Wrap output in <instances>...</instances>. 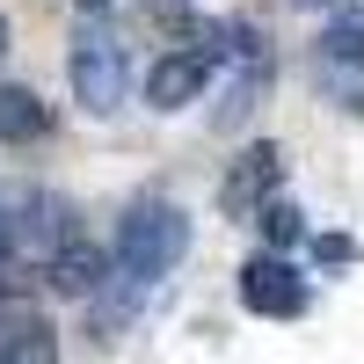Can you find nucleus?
Wrapping results in <instances>:
<instances>
[{
  "mask_svg": "<svg viewBox=\"0 0 364 364\" xmlns=\"http://www.w3.org/2000/svg\"><path fill=\"white\" fill-rule=\"evenodd\" d=\"M262 233H269V248H291V240H306V211L269 204V211H262Z\"/></svg>",
  "mask_w": 364,
  "mask_h": 364,
  "instance_id": "9d476101",
  "label": "nucleus"
},
{
  "mask_svg": "<svg viewBox=\"0 0 364 364\" xmlns=\"http://www.w3.org/2000/svg\"><path fill=\"white\" fill-rule=\"evenodd\" d=\"M37 357H51L44 328H8L0 321V364H37Z\"/></svg>",
  "mask_w": 364,
  "mask_h": 364,
  "instance_id": "1a4fd4ad",
  "label": "nucleus"
},
{
  "mask_svg": "<svg viewBox=\"0 0 364 364\" xmlns=\"http://www.w3.org/2000/svg\"><path fill=\"white\" fill-rule=\"evenodd\" d=\"M277 175H284V154H277V146H248V154L233 161V175H226L219 204H226L233 219H240V211H255L269 190H277Z\"/></svg>",
  "mask_w": 364,
  "mask_h": 364,
  "instance_id": "39448f33",
  "label": "nucleus"
},
{
  "mask_svg": "<svg viewBox=\"0 0 364 364\" xmlns=\"http://www.w3.org/2000/svg\"><path fill=\"white\" fill-rule=\"evenodd\" d=\"M204 80H211V58L204 51H168L161 66L146 73V102H154V109H182V102L204 95Z\"/></svg>",
  "mask_w": 364,
  "mask_h": 364,
  "instance_id": "20e7f679",
  "label": "nucleus"
},
{
  "mask_svg": "<svg viewBox=\"0 0 364 364\" xmlns=\"http://www.w3.org/2000/svg\"><path fill=\"white\" fill-rule=\"evenodd\" d=\"M233 291H240V306L262 314V321H299L306 314V277H299V262H284L277 248L255 255V262H240Z\"/></svg>",
  "mask_w": 364,
  "mask_h": 364,
  "instance_id": "7ed1b4c3",
  "label": "nucleus"
},
{
  "mask_svg": "<svg viewBox=\"0 0 364 364\" xmlns=\"http://www.w3.org/2000/svg\"><path fill=\"white\" fill-rule=\"evenodd\" d=\"M44 132H51V109L29 87H0V139L22 146V139H44Z\"/></svg>",
  "mask_w": 364,
  "mask_h": 364,
  "instance_id": "0eeeda50",
  "label": "nucleus"
},
{
  "mask_svg": "<svg viewBox=\"0 0 364 364\" xmlns=\"http://www.w3.org/2000/svg\"><path fill=\"white\" fill-rule=\"evenodd\" d=\"M321 51H328V58H364V15H357V8H343L336 22H328Z\"/></svg>",
  "mask_w": 364,
  "mask_h": 364,
  "instance_id": "6e6552de",
  "label": "nucleus"
},
{
  "mask_svg": "<svg viewBox=\"0 0 364 364\" xmlns=\"http://www.w3.org/2000/svg\"><path fill=\"white\" fill-rule=\"evenodd\" d=\"M8 211H15V204H8V190H0V248L15 240V219H8Z\"/></svg>",
  "mask_w": 364,
  "mask_h": 364,
  "instance_id": "f8f14e48",
  "label": "nucleus"
},
{
  "mask_svg": "<svg viewBox=\"0 0 364 364\" xmlns=\"http://www.w3.org/2000/svg\"><path fill=\"white\" fill-rule=\"evenodd\" d=\"M314 255H321V262H350L357 248H350V240H343V233H321V240H314Z\"/></svg>",
  "mask_w": 364,
  "mask_h": 364,
  "instance_id": "9b49d317",
  "label": "nucleus"
},
{
  "mask_svg": "<svg viewBox=\"0 0 364 364\" xmlns=\"http://www.w3.org/2000/svg\"><path fill=\"white\" fill-rule=\"evenodd\" d=\"M66 73H73V95L95 109V117H109V109H124V87H132V58H124V44H109V37H87L73 44V58H66Z\"/></svg>",
  "mask_w": 364,
  "mask_h": 364,
  "instance_id": "f03ea898",
  "label": "nucleus"
},
{
  "mask_svg": "<svg viewBox=\"0 0 364 364\" xmlns=\"http://www.w3.org/2000/svg\"><path fill=\"white\" fill-rule=\"evenodd\" d=\"M0 51H8V15H0Z\"/></svg>",
  "mask_w": 364,
  "mask_h": 364,
  "instance_id": "ddd939ff",
  "label": "nucleus"
},
{
  "mask_svg": "<svg viewBox=\"0 0 364 364\" xmlns=\"http://www.w3.org/2000/svg\"><path fill=\"white\" fill-rule=\"evenodd\" d=\"M51 291H66V299H95V291H102V255L87 248L80 233L58 240V255H51Z\"/></svg>",
  "mask_w": 364,
  "mask_h": 364,
  "instance_id": "423d86ee",
  "label": "nucleus"
},
{
  "mask_svg": "<svg viewBox=\"0 0 364 364\" xmlns=\"http://www.w3.org/2000/svg\"><path fill=\"white\" fill-rule=\"evenodd\" d=\"M190 255V219L168 197H139L124 219H117V269L132 284H161L168 269Z\"/></svg>",
  "mask_w": 364,
  "mask_h": 364,
  "instance_id": "f257e3e1",
  "label": "nucleus"
},
{
  "mask_svg": "<svg viewBox=\"0 0 364 364\" xmlns=\"http://www.w3.org/2000/svg\"><path fill=\"white\" fill-rule=\"evenodd\" d=\"M306 8H321V0H306Z\"/></svg>",
  "mask_w": 364,
  "mask_h": 364,
  "instance_id": "4468645a",
  "label": "nucleus"
}]
</instances>
